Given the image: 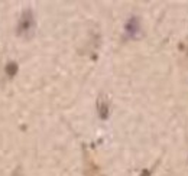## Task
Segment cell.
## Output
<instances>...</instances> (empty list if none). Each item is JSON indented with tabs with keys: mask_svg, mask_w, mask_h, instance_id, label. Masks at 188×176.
<instances>
[{
	"mask_svg": "<svg viewBox=\"0 0 188 176\" xmlns=\"http://www.w3.org/2000/svg\"><path fill=\"white\" fill-rule=\"evenodd\" d=\"M33 33H35V17H33L32 10L26 9L23 10L21 19H19V23L16 28V35L25 38V39H29L33 36Z\"/></svg>",
	"mask_w": 188,
	"mask_h": 176,
	"instance_id": "cell-1",
	"label": "cell"
},
{
	"mask_svg": "<svg viewBox=\"0 0 188 176\" xmlns=\"http://www.w3.org/2000/svg\"><path fill=\"white\" fill-rule=\"evenodd\" d=\"M16 71H17V66H16L15 62H9V64H7V66H6V72H7V75L13 77L16 74Z\"/></svg>",
	"mask_w": 188,
	"mask_h": 176,
	"instance_id": "cell-2",
	"label": "cell"
}]
</instances>
